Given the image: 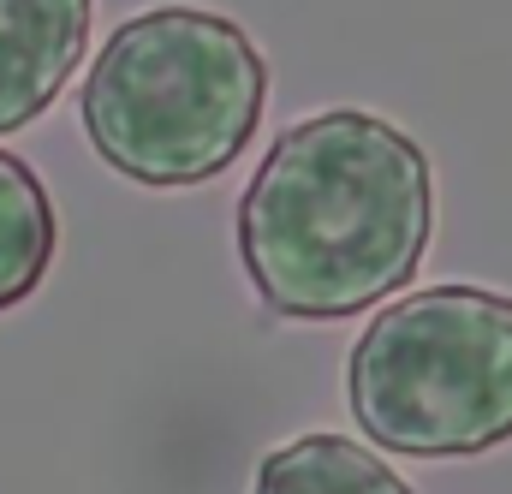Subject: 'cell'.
<instances>
[{
  "mask_svg": "<svg viewBox=\"0 0 512 494\" xmlns=\"http://www.w3.org/2000/svg\"><path fill=\"white\" fill-rule=\"evenodd\" d=\"M435 239V167L364 108L286 125L239 203V262L268 316L340 322L387 304Z\"/></svg>",
  "mask_w": 512,
  "mask_h": 494,
  "instance_id": "1",
  "label": "cell"
},
{
  "mask_svg": "<svg viewBox=\"0 0 512 494\" xmlns=\"http://www.w3.org/2000/svg\"><path fill=\"white\" fill-rule=\"evenodd\" d=\"M262 102L268 66L245 24L209 6H155L102 42L78 114L120 179L185 191L245 155Z\"/></svg>",
  "mask_w": 512,
  "mask_h": 494,
  "instance_id": "2",
  "label": "cell"
},
{
  "mask_svg": "<svg viewBox=\"0 0 512 494\" xmlns=\"http://www.w3.org/2000/svg\"><path fill=\"white\" fill-rule=\"evenodd\" d=\"M358 429L399 459H477L512 441V298L423 286L358 334L346 358Z\"/></svg>",
  "mask_w": 512,
  "mask_h": 494,
  "instance_id": "3",
  "label": "cell"
},
{
  "mask_svg": "<svg viewBox=\"0 0 512 494\" xmlns=\"http://www.w3.org/2000/svg\"><path fill=\"white\" fill-rule=\"evenodd\" d=\"M96 0H0V137L36 125L84 60Z\"/></svg>",
  "mask_w": 512,
  "mask_h": 494,
  "instance_id": "4",
  "label": "cell"
},
{
  "mask_svg": "<svg viewBox=\"0 0 512 494\" xmlns=\"http://www.w3.org/2000/svg\"><path fill=\"white\" fill-rule=\"evenodd\" d=\"M251 494H417L387 459L352 435H298L262 453Z\"/></svg>",
  "mask_w": 512,
  "mask_h": 494,
  "instance_id": "5",
  "label": "cell"
},
{
  "mask_svg": "<svg viewBox=\"0 0 512 494\" xmlns=\"http://www.w3.org/2000/svg\"><path fill=\"white\" fill-rule=\"evenodd\" d=\"M54 245H60L54 197L18 155L0 149V316L18 310L48 280Z\"/></svg>",
  "mask_w": 512,
  "mask_h": 494,
  "instance_id": "6",
  "label": "cell"
}]
</instances>
